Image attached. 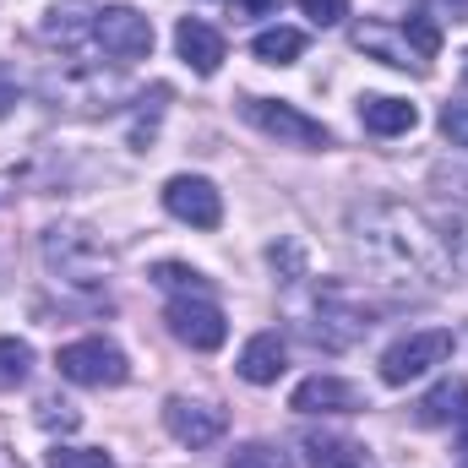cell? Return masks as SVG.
Returning <instances> with one entry per match:
<instances>
[{"mask_svg":"<svg viewBox=\"0 0 468 468\" xmlns=\"http://www.w3.org/2000/svg\"><path fill=\"white\" fill-rule=\"evenodd\" d=\"M164 207H169V218H180L191 229H218V218H224V197L202 175H175L164 186Z\"/></svg>","mask_w":468,"mask_h":468,"instance_id":"cell-9","label":"cell"},{"mask_svg":"<svg viewBox=\"0 0 468 468\" xmlns=\"http://www.w3.org/2000/svg\"><path fill=\"white\" fill-rule=\"evenodd\" d=\"M38 425H44V431H77L82 414H77L71 403H60V398H44V403H38Z\"/></svg>","mask_w":468,"mask_h":468,"instance_id":"cell-25","label":"cell"},{"mask_svg":"<svg viewBox=\"0 0 468 468\" xmlns=\"http://www.w3.org/2000/svg\"><path fill=\"white\" fill-rule=\"evenodd\" d=\"M164 322H169V333H175L186 349H197V354L224 349V338H229V316H224L207 294H175L169 311H164Z\"/></svg>","mask_w":468,"mask_h":468,"instance_id":"cell-6","label":"cell"},{"mask_svg":"<svg viewBox=\"0 0 468 468\" xmlns=\"http://www.w3.org/2000/svg\"><path fill=\"white\" fill-rule=\"evenodd\" d=\"M239 16H267V11H278V0H229Z\"/></svg>","mask_w":468,"mask_h":468,"instance_id":"cell-29","label":"cell"},{"mask_svg":"<svg viewBox=\"0 0 468 468\" xmlns=\"http://www.w3.org/2000/svg\"><path fill=\"white\" fill-rule=\"evenodd\" d=\"M153 283L169 289V294H207V289H213V283H207L197 267H186V261H158V267H153Z\"/></svg>","mask_w":468,"mask_h":468,"instance_id":"cell-21","label":"cell"},{"mask_svg":"<svg viewBox=\"0 0 468 468\" xmlns=\"http://www.w3.org/2000/svg\"><path fill=\"white\" fill-rule=\"evenodd\" d=\"M300 11L316 22V27H338L349 16V0H300Z\"/></svg>","mask_w":468,"mask_h":468,"instance_id":"cell-26","label":"cell"},{"mask_svg":"<svg viewBox=\"0 0 468 468\" xmlns=\"http://www.w3.org/2000/svg\"><path fill=\"white\" fill-rule=\"evenodd\" d=\"M93 44H99L115 66H136V60L153 55V16H142L136 5H99Z\"/></svg>","mask_w":468,"mask_h":468,"instance_id":"cell-5","label":"cell"},{"mask_svg":"<svg viewBox=\"0 0 468 468\" xmlns=\"http://www.w3.org/2000/svg\"><path fill=\"white\" fill-rule=\"evenodd\" d=\"M354 49H365V55H370V60H381V66L414 71V77H425V71H431V60L414 49V38H409L403 27H387V22H359V27H354Z\"/></svg>","mask_w":468,"mask_h":468,"instance_id":"cell-11","label":"cell"},{"mask_svg":"<svg viewBox=\"0 0 468 468\" xmlns=\"http://www.w3.org/2000/svg\"><path fill=\"white\" fill-rule=\"evenodd\" d=\"M250 55H256L261 66H294V60L305 55V33H300V27H261V33L250 38Z\"/></svg>","mask_w":468,"mask_h":468,"instance_id":"cell-19","label":"cell"},{"mask_svg":"<svg viewBox=\"0 0 468 468\" xmlns=\"http://www.w3.org/2000/svg\"><path fill=\"white\" fill-rule=\"evenodd\" d=\"M0 468H22V463H16V458H11V452H5V447H0Z\"/></svg>","mask_w":468,"mask_h":468,"instance_id":"cell-32","label":"cell"},{"mask_svg":"<svg viewBox=\"0 0 468 468\" xmlns=\"http://www.w3.org/2000/svg\"><path fill=\"white\" fill-rule=\"evenodd\" d=\"M93 27H99V5H93V0H60V5H49L44 22H38L44 44H60V49L93 44Z\"/></svg>","mask_w":468,"mask_h":468,"instance_id":"cell-13","label":"cell"},{"mask_svg":"<svg viewBox=\"0 0 468 468\" xmlns=\"http://www.w3.org/2000/svg\"><path fill=\"white\" fill-rule=\"evenodd\" d=\"M175 49H180V60L197 71V77H218V66H224V33L218 27H207V22H197V16H180V27H175Z\"/></svg>","mask_w":468,"mask_h":468,"instance_id":"cell-14","label":"cell"},{"mask_svg":"<svg viewBox=\"0 0 468 468\" xmlns=\"http://www.w3.org/2000/svg\"><path fill=\"white\" fill-rule=\"evenodd\" d=\"M376 322H370V305H354L344 289H327L322 300H316V316H311V344H322V349H349L354 338H365Z\"/></svg>","mask_w":468,"mask_h":468,"instance_id":"cell-8","label":"cell"},{"mask_svg":"<svg viewBox=\"0 0 468 468\" xmlns=\"http://www.w3.org/2000/svg\"><path fill=\"white\" fill-rule=\"evenodd\" d=\"M463 82H468V55H463Z\"/></svg>","mask_w":468,"mask_h":468,"instance_id":"cell-33","label":"cell"},{"mask_svg":"<svg viewBox=\"0 0 468 468\" xmlns=\"http://www.w3.org/2000/svg\"><path fill=\"white\" fill-rule=\"evenodd\" d=\"M441 131L452 136V147H468V104H447L441 110Z\"/></svg>","mask_w":468,"mask_h":468,"instance_id":"cell-27","label":"cell"},{"mask_svg":"<svg viewBox=\"0 0 468 468\" xmlns=\"http://www.w3.org/2000/svg\"><path fill=\"white\" fill-rule=\"evenodd\" d=\"M224 409H213V403H197V398H169L164 403V431L180 441V447H213L218 436H224Z\"/></svg>","mask_w":468,"mask_h":468,"instance_id":"cell-10","label":"cell"},{"mask_svg":"<svg viewBox=\"0 0 468 468\" xmlns=\"http://www.w3.org/2000/svg\"><path fill=\"white\" fill-rule=\"evenodd\" d=\"M44 267L55 272V283H66L77 294H99L115 272V256L99 234L77 229V224H55V229H44Z\"/></svg>","mask_w":468,"mask_h":468,"instance_id":"cell-2","label":"cell"},{"mask_svg":"<svg viewBox=\"0 0 468 468\" xmlns=\"http://www.w3.org/2000/svg\"><path fill=\"white\" fill-rule=\"evenodd\" d=\"M458 452H463V458H468V414H463V420H458Z\"/></svg>","mask_w":468,"mask_h":468,"instance_id":"cell-31","label":"cell"},{"mask_svg":"<svg viewBox=\"0 0 468 468\" xmlns=\"http://www.w3.org/2000/svg\"><path fill=\"white\" fill-rule=\"evenodd\" d=\"M239 110H245V120H250L256 131H267V136L283 142V147H300V153L333 147V131H327L322 120H311L305 110H294V104H283V99H239Z\"/></svg>","mask_w":468,"mask_h":468,"instance_id":"cell-3","label":"cell"},{"mask_svg":"<svg viewBox=\"0 0 468 468\" xmlns=\"http://www.w3.org/2000/svg\"><path fill=\"white\" fill-rule=\"evenodd\" d=\"M463 468H468V458H463Z\"/></svg>","mask_w":468,"mask_h":468,"instance_id":"cell-34","label":"cell"},{"mask_svg":"<svg viewBox=\"0 0 468 468\" xmlns=\"http://www.w3.org/2000/svg\"><path fill=\"white\" fill-rule=\"evenodd\" d=\"M349 250L365 272H376V283H392V289H447L452 283V256H447V239L441 229L409 207V202H392V197H370V202H354L349 218Z\"/></svg>","mask_w":468,"mask_h":468,"instance_id":"cell-1","label":"cell"},{"mask_svg":"<svg viewBox=\"0 0 468 468\" xmlns=\"http://www.w3.org/2000/svg\"><path fill=\"white\" fill-rule=\"evenodd\" d=\"M49 468H115V458L104 447H55Z\"/></svg>","mask_w":468,"mask_h":468,"instance_id":"cell-24","label":"cell"},{"mask_svg":"<svg viewBox=\"0 0 468 468\" xmlns=\"http://www.w3.org/2000/svg\"><path fill=\"white\" fill-rule=\"evenodd\" d=\"M33 376V349L22 338H0V392H16Z\"/></svg>","mask_w":468,"mask_h":468,"instance_id":"cell-20","label":"cell"},{"mask_svg":"<svg viewBox=\"0 0 468 468\" xmlns=\"http://www.w3.org/2000/svg\"><path fill=\"white\" fill-rule=\"evenodd\" d=\"M283 365H289V349H283V338L278 333H256L245 349H239V381H250V387H272L278 376H283Z\"/></svg>","mask_w":468,"mask_h":468,"instance_id":"cell-15","label":"cell"},{"mask_svg":"<svg viewBox=\"0 0 468 468\" xmlns=\"http://www.w3.org/2000/svg\"><path fill=\"white\" fill-rule=\"evenodd\" d=\"M294 414H359L365 409V392L344 381V376H305L289 398Z\"/></svg>","mask_w":468,"mask_h":468,"instance_id":"cell-12","label":"cell"},{"mask_svg":"<svg viewBox=\"0 0 468 468\" xmlns=\"http://www.w3.org/2000/svg\"><path fill=\"white\" fill-rule=\"evenodd\" d=\"M11 104H16V77L0 66V115H11Z\"/></svg>","mask_w":468,"mask_h":468,"instance_id":"cell-28","label":"cell"},{"mask_svg":"<svg viewBox=\"0 0 468 468\" xmlns=\"http://www.w3.org/2000/svg\"><path fill=\"white\" fill-rule=\"evenodd\" d=\"M463 414H468V381H441V387H431L414 403V420L420 425H458Z\"/></svg>","mask_w":468,"mask_h":468,"instance_id":"cell-17","label":"cell"},{"mask_svg":"<svg viewBox=\"0 0 468 468\" xmlns=\"http://www.w3.org/2000/svg\"><path fill=\"white\" fill-rule=\"evenodd\" d=\"M55 365H60V376L77 381V387H120V381L131 376L125 354H120L115 344H104V338H77V344H66V349L55 354Z\"/></svg>","mask_w":468,"mask_h":468,"instance_id":"cell-7","label":"cell"},{"mask_svg":"<svg viewBox=\"0 0 468 468\" xmlns=\"http://www.w3.org/2000/svg\"><path fill=\"white\" fill-rule=\"evenodd\" d=\"M359 120H365V131H376V136H403V131L420 125V110H414L409 99L370 93V99H359Z\"/></svg>","mask_w":468,"mask_h":468,"instance_id":"cell-16","label":"cell"},{"mask_svg":"<svg viewBox=\"0 0 468 468\" xmlns=\"http://www.w3.org/2000/svg\"><path fill=\"white\" fill-rule=\"evenodd\" d=\"M441 5H452V22H468V0H441Z\"/></svg>","mask_w":468,"mask_h":468,"instance_id":"cell-30","label":"cell"},{"mask_svg":"<svg viewBox=\"0 0 468 468\" xmlns=\"http://www.w3.org/2000/svg\"><path fill=\"white\" fill-rule=\"evenodd\" d=\"M229 468H294V463H289V452L272 447V441H245L229 458Z\"/></svg>","mask_w":468,"mask_h":468,"instance_id":"cell-22","label":"cell"},{"mask_svg":"<svg viewBox=\"0 0 468 468\" xmlns=\"http://www.w3.org/2000/svg\"><path fill=\"white\" fill-rule=\"evenodd\" d=\"M458 349V338L447 333V327H431V333H409L403 344H392V349L381 354V381L387 387H409V381H420V376H431L436 365H447Z\"/></svg>","mask_w":468,"mask_h":468,"instance_id":"cell-4","label":"cell"},{"mask_svg":"<svg viewBox=\"0 0 468 468\" xmlns=\"http://www.w3.org/2000/svg\"><path fill=\"white\" fill-rule=\"evenodd\" d=\"M365 447L349 436H305V468H365Z\"/></svg>","mask_w":468,"mask_h":468,"instance_id":"cell-18","label":"cell"},{"mask_svg":"<svg viewBox=\"0 0 468 468\" xmlns=\"http://www.w3.org/2000/svg\"><path fill=\"white\" fill-rule=\"evenodd\" d=\"M403 33L414 38V49H420L425 60H436V49H441V27H436V16H431V11H414V16L403 22Z\"/></svg>","mask_w":468,"mask_h":468,"instance_id":"cell-23","label":"cell"}]
</instances>
